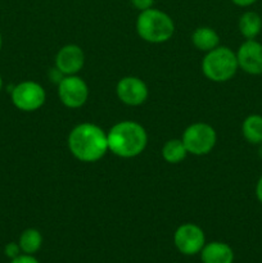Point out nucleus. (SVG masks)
Wrapping results in <instances>:
<instances>
[{
    "instance_id": "nucleus-3",
    "label": "nucleus",
    "mask_w": 262,
    "mask_h": 263,
    "mask_svg": "<svg viewBox=\"0 0 262 263\" xmlns=\"http://www.w3.org/2000/svg\"><path fill=\"white\" fill-rule=\"evenodd\" d=\"M136 32L146 43L162 44L172 37L175 23L163 10L149 8L139 13L136 20Z\"/></svg>"
},
{
    "instance_id": "nucleus-25",
    "label": "nucleus",
    "mask_w": 262,
    "mask_h": 263,
    "mask_svg": "<svg viewBox=\"0 0 262 263\" xmlns=\"http://www.w3.org/2000/svg\"><path fill=\"white\" fill-rule=\"evenodd\" d=\"M259 157H261V158H262V146H261V148H259Z\"/></svg>"
},
{
    "instance_id": "nucleus-18",
    "label": "nucleus",
    "mask_w": 262,
    "mask_h": 263,
    "mask_svg": "<svg viewBox=\"0 0 262 263\" xmlns=\"http://www.w3.org/2000/svg\"><path fill=\"white\" fill-rule=\"evenodd\" d=\"M22 253V251H21L20 248V244L18 243H8L7 246H5L4 248V254L8 257L9 259H13L15 258V257H18L20 254Z\"/></svg>"
},
{
    "instance_id": "nucleus-1",
    "label": "nucleus",
    "mask_w": 262,
    "mask_h": 263,
    "mask_svg": "<svg viewBox=\"0 0 262 263\" xmlns=\"http://www.w3.org/2000/svg\"><path fill=\"white\" fill-rule=\"evenodd\" d=\"M68 149L80 162L92 163L99 161L109 151L107 133L94 123H80L69 133Z\"/></svg>"
},
{
    "instance_id": "nucleus-17",
    "label": "nucleus",
    "mask_w": 262,
    "mask_h": 263,
    "mask_svg": "<svg viewBox=\"0 0 262 263\" xmlns=\"http://www.w3.org/2000/svg\"><path fill=\"white\" fill-rule=\"evenodd\" d=\"M18 244L25 254H35L40 251L41 246H43V235L36 229H26L22 234H21L20 239H18Z\"/></svg>"
},
{
    "instance_id": "nucleus-5",
    "label": "nucleus",
    "mask_w": 262,
    "mask_h": 263,
    "mask_svg": "<svg viewBox=\"0 0 262 263\" xmlns=\"http://www.w3.org/2000/svg\"><path fill=\"white\" fill-rule=\"evenodd\" d=\"M181 140L189 154L205 156L215 148L217 135L215 128L208 123L195 122L185 128Z\"/></svg>"
},
{
    "instance_id": "nucleus-19",
    "label": "nucleus",
    "mask_w": 262,
    "mask_h": 263,
    "mask_svg": "<svg viewBox=\"0 0 262 263\" xmlns=\"http://www.w3.org/2000/svg\"><path fill=\"white\" fill-rule=\"evenodd\" d=\"M131 4L136 8L138 10H146L149 8H153L154 0H130Z\"/></svg>"
},
{
    "instance_id": "nucleus-14",
    "label": "nucleus",
    "mask_w": 262,
    "mask_h": 263,
    "mask_svg": "<svg viewBox=\"0 0 262 263\" xmlns=\"http://www.w3.org/2000/svg\"><path fill=\"white\" fill-rule=\"evenodd\" d=\"M262 30V20L258 13L246 12L239 20V31L247 40H254Z\"/></svg>"
},
{
    "instance_id": "nucleus-24",
    "label": "nucleus",
    "mask_w": 262,
    "mask_h": 263,
    "mask_svg": "<svg viewBox=\"0 0 262 263\" xmlns=\"http://www.w3.org/2000/svg\"><path fill=\"white\" fill-rule=\"evenodd\" d=\"M2 89H3V79L2 76H0V91H2Z\"/></svg>"
},
{
    "instance_id": "nucleus-6",
    "label": "nucleus",
    "mask_w": 262,
    "mask_h": 263,
    "mask_svg": "<svg viewBox=\"0 0 262 263\" xmlns=\"http://www.w3.org/2000/svg\"><path fill=\"white\" fill-rule=\"evenodd\" d=\"M12 103L22 112H35L46 100V92L39 82L26 80L15 85L10 91Z\"/></svg>"
},
{
    "instance_id": "nucleus-13",
    "label": "nucleus",
    "mask_w": 262,
    "mask_h": 263,
    "mask_svg": "<svg viewBox=\"0 0 262 263\" xmlns=\"http://www.w3.org/2000/svg\"><path fill=\"white\" fill-rule=\"evenodd\" d=\"M192 43L198 50L208 53V51L217 48L218 44H220V37H218L217 32H216L213 28L198 27L197 30L193 32Z\"/></svg>"
},
{
    "instance_id": "nucleus-7",
    "label": "nucleus",
    "mask_w": 262,
    "mask_h": 263,
    "mask_svg": "<svg viewBox=\"0 0 262 263\" xmlns=\"http://www.w3.org/2000/svg\"><path fill=\"white\" fill-rule=\"evenodd\" d=\"M58 97L63 105H66L67 108L76 109V108L82 107L87 102L89 86L85 80H82L77 74L64 76L58 82Z\"/></svg>"
},
{
    "instance_id": "nucleus-21",
    "label": "nucleus",
    "mask_w": 262,
    "mask_h": 263,
    "mask_svg": "<svg viewBox=\"0 0 262 263\" xmlns=\"http://www.w3.org/2000/svg\"><path fill=\"white\" fill-rule=\"evenodd\" d=\"M256 197L257 199L259 200V203L262 204V176L259 177V180L257 181V185H256Z\"/></svg>"
},
{
    "instance_id": "nucleus-16",
    "label": "nucleus",
    "mask_w": 262,
    "mask_h": 263,
    "mask_svg": "<svg viewBox=\"0 0 262 263\" xmlns=\"http://www.w3.org/2000/svg\"><path fill=\"white\" fill-rule=\"evenodd\" d=\"M241 133L251 144H262V116L251 115L243 121Z\"/></svg>"
},
{
    "instance_id": "nucleus-8",
    "label": "nucleus",
    "mask_w": 262,
    "mask_h": 263,
    "mask_svg": "<svg viewBox=\"0 0 262 263\" xmlns=\"http://www.w3.org/2000/svg\"><path fill=\"white\" fill-rule=\"evenodd\" d=\"M174 244L184 256H194L205 246L204 231L195 223H182L175 231Z\"/></svg>"
},
{
    "instance_id": "nucleus-4",
    "label": "nucleus",
    "mask_w": 262,
    "mask_h": 263,
    "mask_svg": "<svg viewBox=\"0 0 262 263\" xmlns=\"http://www.w3.org/2000/svg\"><path fill=\"white\" fill-rule=\"evenodd\" d=\"M239 68L236 53L228 46H220L205 53L202 62L203 74L213 82H226Z\"/></svg>"
},
{
    "instance_id": "nucleus-15",
    "label": "nucleus",
    "mask_w": 262,
    "mask_h": 263,
    "mask_svg": "<svg viewBox=\"0 0 262 263\" xmlns=\"http://www.w3.org/2000/svg\"><path fill=\"white\" fill-rule=\"evenodd\" d=\"M188 151L185 148L181 139H171L166 141L162 148V157L167 163L177 164L184 161L188 156Z\"/></svg>"
},
{
    "instance_id": "nucleus-11",
    "label": "nucleus",
    "mask_w": 262,
    "mask_h": 263,
    "mask_svg": "<svg viewBox=\"0 0 262 263\" xmlns=\"http://www.w3.org/2000/svg\"><path fill=\"white\" fill-rule=\"evenodd\" d=\"M239 68L249 74H262V44L246 40L236 51Z\"/></svg>"
},
{
    "instance_id": "nucleus-10",
    "label": "nucleus",
    "mask_w": 262,
    "mask_h": 263,
    "mask_svg": "<svg viewBox=\"0 0 262 263\" xmlns=\"http://www.w3.org/2000/svg\"><path fill=\"white\" fill-rule=\"evenodd\" d=\"M85 64V54L76 44H67L55 55V68L63 76L77 74Z\"/></svg>"
},
{
    "instance_id": "nucleus-20",
    "label": "nucleus",
    "mask_w": 262,
    "mask_h": 263,
    "mask_svg": "<svg viewBox=\"0 0 262 263\" xmlns=\"http://www.w3.org/2000/svg\"><path fill=\"white\" fill-rule=\"evenodd\" d=\"M9 263H40V262H39L32 254L23 253V254H20L18 257H15V258L10 259Z\"/></svg>"
},
{
    "instance_id": "nucleus-9",
    "label": "nucleus",
    "mask_w": 262,
    "mask_h": 263,
    "mask_svg": "<svg viewBox=\"0 0 262 263\" xmlns=\"http://www.w3.org/2000/svg\"><path fill=\"white\" fill-rule=\"evenodd\" d=\"M116 94L123 104L138 107L148 99L149 90L141 79L135 76H126L117 82Z\"/></svg>"
},
{
    "instance_id": "nucleus-12",
    "label": "nucleus",
    "mask_w": 262,
    "mask_h": 263,
    "mask_svg": "<svg viewBox=\"0 0 262 263\" xmlns=\"http://www.w3.org/2000/svg\"><path fill=\"white\" fill-rule=\"evenodd\" d=\"M202 263H233L234 251L222 241H211L200 251Z\"/></svg>"
},
{
    "instance_id": "nucleus-22",
    "label": "nucleus",
    "mask_w": 262,
    "mask_h": 263,
    "mask_svg": "<svg viewBox=\"0 0 262 263\" xmlns=\"http://www.w3.org/2000/svg\"><path fill=\"white\" fill-rule=\"evenodd\" d=\"M231 2L238 7H249V5L254 4L257 0H231Z\"/></svg>"
},
{
    "instance_id": "nucleus-23",
    "label": "nucleus",
    "mask_w": 262,
    "mask_h": 263,
    "mask_svg": "<svg viewBox=\"0 0 262 263\" xmlns=\"http://www.w3.org/2000/svg\"><path fill=\"white\" fill-rule=\"evenodd\" d=\"M2 46H3V36H2V32H0V50H2Z\"/></svg>"
},
{
    "instance_id": "nucleus-2",
    "label": "nucleus",
    "mask_w": 262,
    "mask_h": 263,
    "mask_svg": "<svg viewBox=\"0 0 262 263\" xmlns=\"http://www.w3.org/2000/svg\"><path fill=\"white\" fill-rule=\"evenodd\" d=\"M108 149L121 158H134L141 154L148 144V134L135 121H121L107 133Z\"/></svg>"
}]
</instances>
